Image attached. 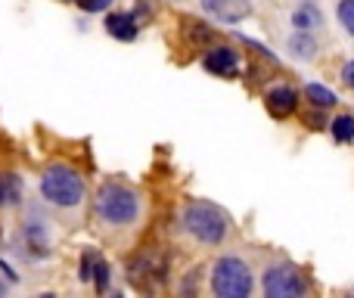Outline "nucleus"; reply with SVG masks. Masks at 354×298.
<instances>
[{"label":"nucleus","instance_id":"obj_6","mask_svg":"<svg viewBox=\"0 0 354 298\" xmlns=\"http://www.w3.org/2000/svg\"><path fill=\"white\" fill-rule=\"evenodd\" d=\"M199 3L212 19L227 22V25L243 22V19L252 12V0H199Z\"/></svg>","mask_w":354,"mask_h":298},{"label":"nucleus","instance_id":"obj_5","mask_svg":"<svg viewBox=\"0 0 354 298\" xmlns=\"http://www.w3.org/2000/svg\"><path fill=\"white\" fill-rule=\"evenodd\" d=\"M261 289L268 298H299L308 292V280L295 264L277 261L261 274Z\"/></svg>","mask_w":354,"mask_h":298},{"label":"nucleus","instance_id":"obj_16","mask_svg":"<svg viewBox=\"0 0 354 298\" xmlns=\"http://www.w3.org/2000/svg\"><path fill=\"white\" fill-rule=\"evenodd\" d=\"M336 16H339V25H342V28L354 37V0H339Z\"/></svg>","mask_w":354,"mask_h":298},{"label":"nucleus","instance_id":"obj_4","mask_svg":"<svg viewBox=\"0 0 354 298\" xmlns=\"http://www.w3.org/2000/svg\"><path fill=\"white\" fill-rule=\"evenodd\" d=\"M255 289L252 268L236 255L218 258L212 268V292L221 298H249Z\"/></svg>","mask_w":354,"mask_h":298},{"label":"nucleus","instance_id":"obj_14","mask_svg":"<svg viewBox=\"0 0 354 298\" xmlns=\"http://www.w3.org/2000/svg\"><path fill=\"white\" fill-rule=\"evenodd\" d=\"M305 97H308V103H311L314 109H333V106L339 103L336 93H333L326 84H317V81L305 84Z\"/></svg>","mask_w":354,"mask_h":298},{"label":"nucleus","instance_id":"obj_18","mask_svg":"<svg viewBox=\"0 0 354 298\" xmlns=\"http://www.w3.org/2000/svg\"><path fill=\"white\" fill-rule=\"evenodd\" d=\"M93 280H97V289H100V292H106V286H109V264H106L103 258H97V270H93Z\"/></svg>","mask_w":354,"mask_h":298},{"label":"nucleus","instance_id":"obj_19","mask_svg":"<svg viewBox=\"0 0 354 298\" xmlns=\"http://www.w3.org/2000/svg\"><path fill=\"white\" fill-rule=\"evenodd\" d=\"M75 3H78L84 12H103L112 6V0H75Z\"/></svg>","mask_w":354,"mask_h":298},{"label":"nucleus","instance_id":"obj_11","mask_svg":"<svg viewBox=\"0 0 354 298\" xmlns=\"http://www.w3.org/2000/svg\"><path fill=\"white\" fill-rule=\"evenodd\" d=\"M292 25L299 31H314V28H320L324 25V12H320V6L314 3V0H301L299 6L292 10Z\"/></svg>","mask_w":354,"mask_h":298},{"label":"nucleus","instance_id":"obj_7","mask_svg":"<svg viewBox=\"0 0 354 298\" xmlns=\"http://www.w3.org/2000/svg\"><path fill=\"white\" fill-rule=\"evenodd\" d=\"M202 66H205V72H212V75L233 78V75L239 72V56L233 47H212L205 53V59H202Z\"/></svg>","mask_w":354,"mask_h":298},{"label":"nucleus","instance_id":"obj_12","mask_svg":"<svg viewBox=\"0 0 354 298\" xmlns=\"http://www.w3.org/2000/svg\"><path fill=\"white\" fill-rule=\"evenodd\" d=\"M286 47H289V53L295 56V59H301V62H311L314 56H317V37L311 35V31H299L295 28V35H289V41H286Z\"/></svg>","mask_w":354,"mask_h":298},{"label":"nucleus","instance_id":"obj_20","mask_svg":"<svg viewBox=\"0 0 354 298\" xmlns=\"http://www.w3.org/2000/svg\"><path fill=\"white\" fill-rule=\"evenodd\" d=\"M339 78H342V84H345V87H351V91H354V59L345 62L342 72H339Z\"/></svg>","mask_w":354,"mask_h":298},{"label":"nucleus","instance_id":"obj_17","mask_svg":"<svg viewBox=\"0 0 354 298\" xmlns=\"http://www.w3.org/2000/svg\"><path fill=\"white\" fill-rule=\"evenodd\" d=\"M97 252H84V255H81V283H91L93 280V270H97Z\"/></svg>","mask_w":354,"mask_h":298},{"label":"nucleus","instance_id":"obj_3","mask_svg":"<svg viewBox=\"0 0 354 298\" xmlns=\"http://www.w3.org/2000/svg\"><path fill=\"white\" fill-rule=\"evenodd\" d=\"M41 196L56 208H78L84 202V180L68 165H50L41 174Z\"/></svg>","mask_w":354,"mask_h":298},{"label":"nucleus","instance_id":"obj_8","mask_svg":"<svg viewBox=\"0 0 354 298\" xmlns=\"http://www.w3.org/2000/svg\"><path fill=\"white\" fill-rule=\"evenodd\" d=\"M264 103H268V112L274 118H289L295 112V106H299V93H295V87H289V84H277L268 91Z\"/></svg>","mask_w":354,"mask_h":298},{"label":"nucleus","instance_id":"obj_2","mask_svg":"<svg viewBox=\"0 0 354 298\" xmlns=\"http://www.w3.org/2000/svg\"><path fill=\"white\" fill-rule=\"evenodd\" d=\"M97 214L103 224L109 227H131L137 224L140 218V208L143 199L137 189H131L128 183H118V180H106L103 187L97 189Z\"/></svg>","mask_w":354,"mask_h":298},{"label":"nucleus","instance_id":"obj_13","mask_svg":"<svg viewBox=\"0 0 354 298\" xmlns=\"http://www.w3.org/2000/svg\"><path fill=\"white\" fill-rule=\"evenodd\" d=\"M19 202H22V177L6 171V174H0V208L19 205Z\"/></svg>","mask_w":354,"mask_h":298},{"label":"nucleus","instance_id":"obj_15","mask_svg":"<svg viewBox=\"0 0 354 298\" xmlns=\"http://www.w3.org/2000/svg\"><path fill=\"white\" fill-rule=\"evenodd\" d=\"M330 134L336 143H354V115H348V112L336 115L330 122Z\"/></svg>","mask_w":354,"mask_h":298},{"label":"nucleus","instance_id":"obj_10","mask_svg":"<svg viewBox=\"0 0 354 298\" xmlns=\"http://www.w3.org/2000/svg\"><path fill=\"white\" fill-rule=\"evenodd\" d=\"M106 35L115 37V41H134L140 35V25H137V19L131 12L118 10V12H109V19H106Z\"/></svg>","mask_w":354,"mask_h":298},{"label":"nucleus","instance_id":"obj_1","mask_svg":"<svg viewBox=\"0 0 354 298\" xmlns=\"http://www.w3.org/2000/svg\"><path fill=\"white\" fill-rule=\"evenodd\" d=\"M180 224L202 245H221L230 236V214L224 208L212 205V202H202V199H193L183 205Z\"/></svg>","mask_w":354,"mask_h":298},{"label":"nucleus","instance_id":"obj_9","mask_svg":"<svg viewBox=\"0 0 354 298\" xmlns=\"http://www.w3.org/2000/svg\"><path fill=\"white\" fill-rule=\"evenodd\" d=\"M22 245L28 249L31 258H44L50 255V236H47V227L41 221H28L22 224Z\"/></svg>","mask_w":354,"mask_h":298}]
</instances>
